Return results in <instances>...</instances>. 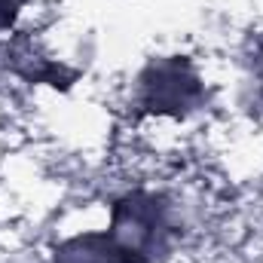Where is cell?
<instances>
[{
    "label": "cell",
    "mask_w": 263,
    "mask_h": 263,
    "mask_svg": "<svg viewBox=\"0 0 263 263\" xmlns=\"http://www.w3.org/2000/svg\"><path fill=\"white\" fill-rule=\"evenodd\" d=\"M144 92L147 104H156V110H181L199 95V80L190 73L187 62H168V65H153L144 77Z\"/></svg>",
    "instance_id": "1"
},
{
    "label": "cell",
    "mask_w": 263,
    "mask_h": 263,
    "mask_svg": "<svg viewBox=\"0 0 263 263\" xmlns=\"http://www.w3.org/2000/svg\"><path fill=\"white\" fill-rule=\"evenodd\" d=\"M15 18V0H0V28H6Z\"/></svg>",
    "instance_id": "2"
}]
</instances>
